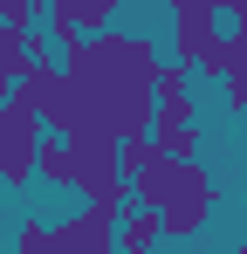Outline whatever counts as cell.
<instances>
[{
    "instance_id": "cell-14",
    "label": "cell",
    "mask_w": 247,
    "mask_h": 254,
    "mask_svg": "<svg viewBox=\"0 0 247 254\" xmlns=\"http://www.w3.org/2000/svg\"><path fill=\"white\" fill-rule=\"evenodd\" d=\"M0 28L35 35V28H41V7H35V0H0Z\"/></svg>"
},
{
    "instance_id": "cell-2",
    "label": "cell",
    "mask_w": 247,
    "mask_h": 254,
    "mask_svg": "<svg viewBox=\"0 0 247 254\" xmlns=\"http://www.w3.org/2000/svg\"><path fill=\"white\" fill-rule=\"evenodd\" d=\"M130 199L165 220V241H192L206 220H213V206H220V179L206 165H172V158H158V165L130 186Z\"/></svg>"
},
{
    "instance_id": "cell-8",
    "label": "cell",
    "mask_w": 247,
    "mask_h": 254,
    "mask_svg": "<svg viewBox=\"0 0 247 254\" xmlns=\"http://www.w3.org/2000/svg\"><path fill=\"white\" fill-rule=\"evenodd\" d=\"M151 137H158V151L165 158H172V165H199V124H192V117H158V124H151Z\"/></svg>"
},
{
    "instance_id": "cell-17",
    "label": "cell",
    "mask_w": 247,
    "mask_h": 254,
    "mask_svg": "<svg viewBox=\"0 0 247 254\" xmlns=\"http://www.w3.org/2000/svg\"><path fill=\"white\" fill-rule=\"evenodd\" d=\"M234 254H247V213H241V234H234Z\"/></svg>"
},
{
    "instance_id": "cell-11",
    "label": "cell",
    "mask_w": 247,
    "mask_h": 254,
    "mask_svg": "<svg viewBox=\"0 0 247 254\" xmlns=\"http://www.w3.org/2000/svg\"><path fill=\"white\" fill-rule=\"evenodd\" d=\"M41 179H48L55 192H76V144L55 137V130H48V144H41Z\"/></svg>"
},
{
    "instance_id": "cell-12",
    "label": "cell",
    "mask_w": 247,
    "mask_h": 254,
    "mask_svg": "<svg viewBox=\"0 0 247 254\" xmlns=\"http://www.w3.org/2000/svg\"><path fill=\"white\" fill-rule=\"evenodd\" d=\"M165 151H158V137H124L117 144V165H124V179H130V186H137V179H144V172L158 165Z\"/></svg>"
},
{
    "instance_id": "cell-3",
    "label": "cell",
    "mask_w": 247,
    "mask_h": 254,
    "mask_svg": "<svg viewBox=\"0 0 247 254\" xmlns=\"http://www.w3.org/2000/svg\"><path fill=\"white\" fill-rule=\"evenodd\" d=\"M14 254H117V213L82 206L76 220H21Z\"/></svg>"
},
{
    "instance_id": "cell-1",
    "label": "cell",
    "mask_w": 247,
    "mask_h": 254,
    "mask_svg": "<svg viewBox=\"0 0 247 254\" xmlns=\"http://www.w3.org/2000/svg\"><path fill=\"white\" fill-rule=\"evenodd\" d=\"M69 83L82 96V130H103V137H151L158 124V69L165 55L151 35L137 28H110L96 42H82L76 55H62Z\"/></svg>"
},
{
    "instance_id": "cell-7",
    "label": "cell",
    "mask_w": 247,
    "mask_h": 254,
    "mask_svg": "<svg viewBox=\"0 0 247 254\" xmlns=\"http://www.w3.org/2000/svg\"><path fill=\"white\" fill-rule=\"evenodd\" d=\"M41 28L62 42V55H76L82 42H96V35L117 28V0H48L41 7Z\"/></svg>"
},
{
    "instance_id": "cell-9",
    "label": "cell",
    "mask_w": 247,
    "mask_h": 254,
    "mask_svg": "<svg viewBox=\"0 0 247 254\" xmlns=\"http://www.w3.org/2000/svg\"><path fill=\"white\" fill-rule=\"evenodd\" d=\"M158 241H165V220H158V213L130 206L117 220V254H158Z\"/></svg>"
},
{
    "instance_id": "cell-6",
    "label": "cell",
    "mask_w": 247,
    "mask_h": 254,
    "mask_svg": "<svg viewBox=\"0 0 247 254\" xmlns=\"http://www.w3.org/2000/svg\"><path fill=\"white\" fill-rule=\"evenodd\" d=\"M165 21H172V62H185V69H199L220 48V35H227V7L220 0H172Z\"/></svg>"
},
{
    "instance_id": "cell-10",
    "label": "cell",
    "mask_w": 247,
    "mask_h": 254,
    "mask_svg": "<svg viewBox=\"0 0 247 254\" xmlns=\"http://www.w3.org/2000/svg\"><path fill=\"white\" fill-rule=\"evenodd\" d=\"M35 69V55H28V35H14V28H0V103L21 89V76Z\"/></svg>"
},
{
    "instance_id": "cell-15",
    "label": "cell",
    "mask_w": 247,
    "mask_h": 254,
    "mask_svg": "<svg viewBox=\"0 0 247 254\" xmlns=\"http://www.w3.org/2000/svg\"><path fill=\"white\" fill-rule=\"evenodd\" d=\"M227 103H234V110H247V62L227 76Z\"/></svg>"
},
{
    "instance_id": "cell-5",
    "label": "cell",
    "mask_w": 247,
    "mask_h": 254,
    "mask_svg": "<svg viewBox=\"0 0 247 254\" xmlns=\"http://www.w3.org/2000/svg\"><path fill=\"white\" fill-rule=\"evenodd\" d=\"M14 96H21V103H28L55 137H76V130H82V96H76V83H69V69H62V62H35V69L21 76Z\"/></svg>"
},
{
    "instance_id": "cell-13",
    "label": "cell",
    "mask_w": 247,
    "mask_h": 254,
    "mask_svg": "<svg viewBox=\"0 0 247 254\" xmlns=\"http://www.w3.org/2000/svg\"><path fill=\"white\" fill-rule=\"evenodd\" d=\"M241 62H247V42H241V35H220V48H213V55L199 62V76H220V83H227Z\"/></svg>"
},
{
    "instance_id": "cell-16",
    "label": "cell",
    "mask_w": 247,
    "mask_h": 254,
    "mask_svg": "<svg viewBox=\"0 0 247 254\" xmlns=\"http://www.w3.org/2000/svg\"><path fill=\"white\" fill-rule=\"evenodd\" d=\"M227 35H241V42H247V0H234V7H227Z\"/></svg>"
},
{
    "instance_id": "cell-4",
    "label": "cell",
    "mask_w": 247,
    "mask_h": 254,
    "mask_svg": "<svg viewBox=\"0 0 247 254\" xmlns=\"http://www.w3.org/2000/svg\"><path fill=\"white\" fill-rule=\"evenodd\" d=\"M41 144H48V124H41L21 96H7V103H0V186L21 192L28 179H41Z\"/></svg>"
}]
</instances>
